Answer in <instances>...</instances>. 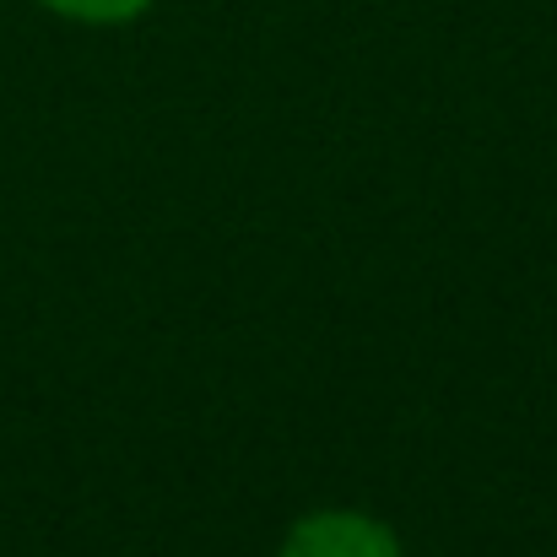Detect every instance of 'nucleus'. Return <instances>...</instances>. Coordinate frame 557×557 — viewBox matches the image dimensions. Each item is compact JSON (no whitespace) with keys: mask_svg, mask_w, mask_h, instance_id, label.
I'll list each match as a JSON object with an SVG mask.
<instances>
[{"mask_svg":"<svg viewBox=\"0 0 557 557\" xmlns=\"http://www.w3.org/2000/svg\"><path fill=\"white\" fill-rule=\"evenodd\" d=\"M282 557H400V542L389 525L358 509H320L298 520L282 542Z\"/></svg>","mask_w":557,"mask_h":557,"instance_id":"nucleus-1","label":"nucleus"},{"mask_svg":"<svg viewBox=\"0 0 557 557\" xmlns=\"http://www.w3.org/2000/svg\"><path fill=\"white\" fill-rule=\"evenodd\" d=\"M38 5H49L54 16L87 22V27H114V22H131V16H141L152 0H38Z\"/></svg>","mask_w":557,"mask_h":557,"instance_id":"nucleus-2","label":"nucleus"}]
</instances>
